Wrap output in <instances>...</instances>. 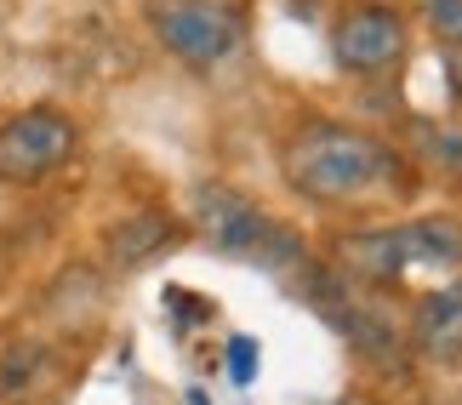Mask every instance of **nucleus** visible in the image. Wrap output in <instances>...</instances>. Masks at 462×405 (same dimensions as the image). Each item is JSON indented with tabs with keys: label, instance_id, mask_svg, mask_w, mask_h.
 <instances>
[{
	"label": "nucleus",
	"instance_id": "2",
	"mask_svg": "<svg viewBox=\"0 0 462 405\" xmlns=\"http://www.w3.org/2000/svg\"><path fill=\"white\" fill-rule=\"evenodd\" d=\"M348 274H365L377 286H394L411 269H462V223L457 217H417V223H388V228H360L337 240Z\"/></svg>",
	"mask_w": 462,
	"mask_h": 405
},
{
	"label": "nucleus",
	"instance_id": "4",
	"mask_svg": "<svg viewBox=\"0 0 462 405\" xmlns=\"http://www.w3.org/2000/svg\"><path fill=\"white\" fill-rule=\"evenodd\" d=\"M80 132L75 120H69L63 109H23L12 115L6 126H0V183H46L51 171L69 166V154H75Z\"/></svg>",
	"mask_w": 462,
	"mask_h": 405
},
{
	"label": "nucleus",
	"instance_id": "3",
	"mask_svg": "<svg viewBox=\"0 0 462 405\" xmlns=\"http://www.w3.org/2000/svg\"><path fill=\"white\" fill-rule=\"evenodd\" d=\"M154 41L194 69L223 63L240 46V12L228 0H149Z\"/></svg>",
	"mask_w": 462,
	"mask_h": 405
},
{
	"label": "nucleus",
	"instance_id": "7",
	"mask_svg": "<svg viewBox=\"0 0 462 405\" xmlns=\"http://www.w3.org/2000/svg\"><path fill=\"white\" fill-rule=\"evenodd\" d=\"M411 348L422 360L451 365L462 360V280H446V286L422 291L411 308Z\"/></svg>",
	"mask_w": 462,
	"mask_h": 405
},
{
	"label": "nucleus",
	"instance_id": "5",
	"mask_svg": "<svg viewBox=\"0 0 462 405\" xmlns=\"http://www.w3.org/2000/svg\"><path fill=\"white\" fill-rule=\"evenodd\" d=\"M194 217H200V235L217 245V252H228V257L280 262V257L297 252V240L286 235V228L269 223L245 195H235V189H217V183L200 189V195H194Z\"/></svg>",
	"mask_w": 462,
	"mask_h": 405
},
{
	"label": "nucleus",
	"instance_id": "11",
	"mask_svg": "<svg viewBox=\"0 0 462 405\" xmlns=\"http://www.w3.org/2000/svg\"><path fill=\"white\" fill-rule=\"evenodd\" d=\"M457 92H462V58H457Z\"/></svg>",
	"mask_w": 462,
	"mask_h": 405
},
{
	"label": "nucleus",
	"instance_id": "9",
	"mask_svg": "<svg viewBox=\"0 0 462 405\" xmlns=\"http://www.w3.org/2000/svg\"><path fill=\"white\" fill-rule=\"evenodd\" d=\"M422 154L446 178H462V126H422Z\"/></svg>",
	"mask_w": 462,
	"mask_h": 405
},
{
	"label": "nucleus",
	"instance_id": "1",
	"mask_svg": "<svg viewBox=\"0 0 462 405\" xmlns=\"http://www.w3.org/2000/svg\"><path fill=\"white\" fill-rule=\"evenodd\" d=\"M394 178V149L343 120H314L286 143V183L309 200H365Z\"/></svg>",
	"mask_w": 462,
	"mask_h": 405
},
{
	"label": "nucleus",
	"instance_id": "10",
	"mask_svg": "<svg viewBox=\"0 0 462 405\" xmlns=\"http://www.w3.org/2000/svg\"><path fill=\"white\" fill-rule=\"evenodd\" d=\"M235 377H252V343L235 337Z\"/></svg>",
	"mask_w": 462,
	"mask_h": 405
},
{
	"label": "nucleus",
	"instance_id": "6",
	"mask_svg": "<svg viewBox=\"0 0 462 405\" xmlns=\"http://www.w3.org/2000/svg\"><path fill=\"white\" fill-rule=\"evenodd\" d=\"M331 58L348 75H388L405 58V17L394 6H348L331 29Z\"/></svg>",
	"mask_w": 462,
	"mask_h": 405
},
{
	"label": "nucleus",
	"instance_id": "8",
	"mask_svg": "<svg viewBox=\"0 0 462 405\" xmlns=\"http://www.w3.org/2000/svg\"><path fill=\"white\" fill-rule=\"evenodd\" d=\"M417 12H422V29H429L439 46L462 51V0H422Z\"/></svg>",
	"mask_w": 462,
	"mask_h": 405
}]
</instances>
